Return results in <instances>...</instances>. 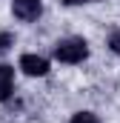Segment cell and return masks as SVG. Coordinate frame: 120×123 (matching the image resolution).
Listing matches in <instances>:
<instances>
[{"mask_svg":"<svg viewBox=\"0 0 120 123\" xmlns=\"http://www.w3.org/2000/svg\"><path fill=\"white\" fill-rule=\"evenodd\" d=\"M12 12H14V17H20V20H37L40 17V12H43V6H40V0H12Z\"/></svg>","mask_w":120,"mask_h":123,"instance_id":"2","label":"cell"},{"mask_svg":"<svg viewBox=\"0 0 120 123\" xmlns=\"http://www.w3.org/2000/svg\"><path fill=\"white\" fill-rule=\"evenodd\" d=\"M9 46H12V34H9V31H3V34H0V52H6Z\"/></svg>","mask_w":120,"mask_h":123,"instance_id":"7","label":"cell"},{"mask_svg":"<svg viewBox=\"0 0 120 123\" xmlns=\"http://www.w3.org/2000/svg\"><path fill=\"white\" fill-rule=\"evenodd\" d=\"M72 123H100V117L91 112H77V115H72Z\"/></svg>","mask_w":120,"mask_h":123,"instance_id":"5","label":"cell"},{"mask_svg":"<svg viewBox=\"0 0 120 123\" xmlns=\"http://www.w3.org/2000/svg\"><path fill=\"white\" fill-rule=\"evenodd\" d=\"M12 86H14V72H12V66L0 63V100H6L12 94Z\"/></svg>","mask_w":120,"mask_h":123,"instance_id":"4","label":"cell"},{"mask_svg":"<svg viewBox=\"0 0 120 123\" xmlns=\"http://www.w3.org/2000/svg\"><path fill=\"white\" fill-rule=\"evenodd\" d=\"M86 55H89V46L83 37H66L54 46V57L60 63H80L86 60Z\"/></svg>","mask_w":120,"mask_h":123,"instance_id":"1","label":"cell"},{"mask_svg":"<svg viewBox=\"0 0 120 123\" xmlns=\"http://www.w3.org/2000/svg\"><path fill=\"white\" fill-rule=\"evenodd\" d=\"M63 3H69V6H72V3H94V0H63Z\"/></svg>","mask_w":120,"mask_h":123,"instance_id":"8","label":"cell"},{"mask_svg":"<svg viewBox=\"0 0 120 123\" xmlns=\"http://www.w3.org/2000/svg\"><path fill=\"white\" fill-rule=\"evenodd\" d=\"M20 69L26 74H31V77H43L49 72V60L46 57H37V55H23L20 57Z\"/></svg>","mask_w":120,"mask_h":123,"instance_id":"3","label":"cell"},{"mask_svg":"<svg viewBox=\"0 0 120 123\" xmlns=\"http://www.w3.org/2000/svg\"><path fill=\"white\" fill-rule=\"evenodd\" d=\"M109 46H112V52H114V55H120V29L109 37Z\"/></svg>","mask_w":120,"mask_h":123,"instance_id":"6","label":"cell"}]
</instances>
